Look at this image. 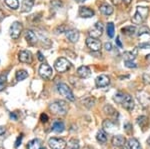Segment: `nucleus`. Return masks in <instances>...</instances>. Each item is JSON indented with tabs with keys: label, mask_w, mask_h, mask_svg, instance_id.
Returning <instances> with one entry per match:
<instances>
[{
	"label": "nucleus",
	"mask_w": 150,
	"mask_h": 149,
	"mask_svg": "<svg viewBox=\"0 0 150 149\" xmlns=\"http://www.w3.org/2000/svg\"><path fill=\"white\" fill-rule=\"evenodd\" d=\"M114 100L116 102L122 104V106L128 111H132L134 108V100L129 94H124V93L118 92L114 96Z\"/></svg>",
	"instance_id": "nucleus-1"
},
{
	"label": "nucleus",
	"mask_w": 150,
	"mask_h": 149,
	"mask_svg": "<svg viewBox=\"0 0 150 149\" xmlns=\"http://www.w3.org/2000/svg\"><path fill=\"white\" fill-rule=\"evenodd\" d=\"M49 109L54 114L57 115H65L69 109V106L63 100H56L49 105Z\"/></svg>",
	"instance_id": "nucleus-2"
},
{
	"label": "nucleus",
	"mask_w": 150,
	"mask_h": 149,
	"mask_svg": "<svg viewBox=\"0 0 150 149\" xmlns=\"http://www.w3.org/2000/svg\"><path fill=\"white\" fill-rule=\"evenodd\" d=\"M149 13V8L145 6H137L136 12L132 18V22L134 24H141L146 20Z\"/></svg>",
	"instance_id": "nucleus-3"
},
{
	"label": "nucleus",
	"mask_w": 150,
	"mask_h": 149,
	"mask_svg": "<svg viewBox=\"0 0 150 149\" xmlns=\"http://www.w3.org/2000/svg\"><path fill=\"white\" fill-rule=\"evenodd\" d=\"M54 67L55 69L60 72V73H63V72H66L67 70H69L70 67H71V63L68 59L64 58V57H60L58 58L54 63Z\"/></svg>",
	"instance_id": "nucleus-4"
},
{
	"label": "nucleus",
	"mask_w": 150,
	"mask_h": 149,
	"mask_svg": "<svg viewBox=\"0 0 150 149\" xmlns=\"http://www.w3.org/2000/svg\"><path fill=\"white\" fill-rule=\"evenodd\" d=\"M57 90L60 94L62 96H64V97H66L67 99L70 100V101H74L75 100V97H74L73 93H72V90L70 89V87L67 85V84L59 83L57 85Z\"/></svg>",
	"instance_id": "nucleus-5"
},
{
	"label": "nucleus",
	"mask_w": 150,
	"mask_h": 149,
	"mask_svg": "<svg viewBox=\"0 0 150 149\" xmlns=\"http://www.w3.org/2000/svg\"><path fill=\"white\" fill-rule=\"evenodd\" d=\"M38 72H39V75L43 79H45V80H49V79H51L52 76H53L52 68L49 65H48V64H45V63L44 64H41Z\"/></svg>",
	"instance_id": "nucleus-6"
},
{
	"label": "nucleus",
	"mask_w": 150,
	"mask_h": 149,
	"mask_svg": "<svg viewBox=\"0 0 150 149\" xmlns=\"http://www.w3.org/2000/svg\"><path fill=\"white\" fill-rule=\"evenodd\" d=\"M50 148L51 149H65L66 148V141L62 138H57V137H52L48 141Z\"/></svg>",
	"instance_id": "nucleus-7"
},
{
	"label": "nucleus",
	"mask_w": 150,
	"mask_h": 149,
	"mask_svg": "<svg viewBox=\"0 0 150 149\" xmlns=\"http://www.w3.org/2000/svg\"><path fill=\"white\" fill-rule=\"evenodd\" d=\"M22 29H23L22 24L18 22V21H15L10 26V36L13 39H18L21 32H22Z\"/></svg>",
	"instance_id": "nucleus-8"
},
{
	"label": "nucleus",
	"mask_w": 150,
	"mask_h": 149,
	"mask_svg": "<svg viewBox=\"0 0 150 149\" xmlns=\"http://www.w3.org/2000/svg\"><path fill=\"white\" fill-rule=\"evenodd\" d=\"M86 45L87 47L89 48L90 50L92 51L96 52L99 51L101 48V42L99 41L97 38H94V37H88L86 39Z\"/></svg>",
	"instance_id": "nucleus-9"
},
{
	"label": "nucleus",
	"mask_w": 150,
	"mask_h": 149,
	"mask_svg": "<svg viewBox=\"0 0 150 149\" xmlns=\"http://www.w3.org/2000/svg\"><path fill=\"white\" fill-rule=\"evenodd\" d=\"M103 33V24L101 22H96L95 25L89 30V35L90 37H94V38H98L102 35Z\"/></svg>",
	"instance_id": "nucleus-10"
},
{
	"label": "nucleus",
	"mask_w": 150,
	"mask_h": 149,
	"mask_svg": "<svg viewBox=\"0 0 150 149\" xmlns=\"http://www.w3.org/2000/svg\"><path fill=\"white\" fill-rule=\"evenodd\" d=\"M18 59L22 63H31L32 62V54L28 50H21L18 53Z\"/></svg>",
	"instance_id": "nucleus-11"
},
{
	"label": "nucleus",
	"mask_w": 150,
	"mask_h": 149,
	"mask_svg": "<svg viewBox=\"0 0 150 149\" xmlns=\"http://www.w3.org/2000/svg\"><path fill=\"white\" fill-rule=\"evenodd\" d=\"M110 83V79L107 75H99L97 78L95 79V84L98 88H103V87H107Z\"/></svg>",
	"instance_id": "nucleus-12"
},
{
	"label": "nucleus",
	"mask_w": 150,
	"mask_h": 149,
	"mask_svg": "<svg viewBox=\"0 0 150 149\" xmlns=\"http://www.w3.org/2000/svg\"><path fill=\"white\" fill-rule=\"evenodd\" d=\"M65 36L71 43H75L79 39V31L76 29H71L65 31Z\"/></svg>",
	"instance_id": "nucleus-13"
},
{
	"label": "nucleus",
	"mask_w": 150,
	"mask_h": 149,
	"mask_svg": "<svg viewBox=\"0 0 150 149\" xmlns=\"http://www.w3.org/2000/svg\"><path fill=\"white\" fill-rule=\"evenodd\" d=\"M79 16L82 18H91L94 16V11L89 8V7L81 6L79 8Z\"/></svg>",
	"instance_id": "nucleus-14"
},
{
	"label": "nucleus",
	"mask_w": 150,
	"mask_h": 149,
	"mask_svg": "<svg viewBox=\"0 0 150 149\" xmlns=\"http://www.w3.org/2000/svg\"><path fill=\"white\" fill-rule=\"evenodd\" d=\"M77 75L80 78H87L91 75V70L88 66L82 65L77 69Z\"/></svg>",
	"instance_id": "nucleus-15"
},
{
	"label": "nucleus",
	"mask_w": 150,
	"mask_h": 149,
	"mask_svg": "<svg viewBox=\"0 0 150 149\" xmlns=\"http://www.w3.org/2000/svg\"><path fill=\"white\" fill-rule=\"evenodd\" d=\"M126 142V138L122 135H115L112 138V144L115 147H121Z\"/></svg>",
	"instance_id": "nucleus-16"
},
{
	"label": "nucleus",
	"mask_w": 150,
	"mask_h": 149,
	"mask_svg": "<svg viewBox=\"0 0 150 149\" xmlns=\"http://www.w3.org/2000/svg\"><path fill=\"white\" fill-rule=\"evenodd\" d=\"M25 39L29 44L34 45L36 42H37V36L32 30H27L25 33Z\"/></svg>",
	"instance_id": "nucleus-17"
},
{
	"label": "nucleus",
	"mask_w": 150,
	"mask_h": 149,
	"mask_svg": "<svg viewBox=\"0 0 150 149\" xmlns=\"http://www.w3.org/2000/svg\"><path fill=\"white\" fill-rule=\"evenodd\" d=\"M99 10H100V12L102 14H104V15H111V14L113 13V11H114V9H113V7L109 5V4L107 3H104L102 4L100 7H99Z\"/></svg>",
	"instance_id": "nucleus-18"
},
{
	"label": "nucleus",
	"mask_w": 150,
	"mask_h": 149,
	"mask_svg": "<svg viewBox=\"0 0 150 149\" xmlns=\"http://www.w3.org/2000/svg\"><path fill=\"white\" fill-rule=\"evenodd\" d=\"M65 129V125L62 121H54L52 124V130L57 133H61Z\"/></svg>",
	"instance_id": "nucleus-19"
},
{
	"label": "nucleus",
	"mask_w": 150,
	"mask_h": 149,
	"mask_svg": "<svg viewBox=\"0 0 150 149\" xmlns=\"http://www.w3.org/2000/svg\"><path fill=\"white\" fill-rule=\"evenodd\" d=\"M33 5H34V0H23L21 8L23 12H29L32 9Z\"/></svg>",
	"instance_id": "nucleus-20"
},
{
	"label": "nucleus",
	"mask_w": 150,
	"mask_h": 149,
	"mask_svg": "<svg viewBox=\"0 0 150 149\" xmlns=\"http://www.w3.org/2000/svg\"><path fill=\"white\" fill-rule=\"evenodd\" d=\"M102 127H103V130H105L107 132H111L113 129H114L115 123H114V122H112L109 119H106V120H104V121H103Z\"/></svg>",
	"instance_id": "nucleus-21"
},
{
	"label": "nucleus",
	"mask_w": 150,
	"mask_h": 149,
	"mask_svg": "<svg viewBox=\"0 0 150 149\" xmlns=\"http://www.w3.org/2000/svg\"><path fill=\"white\" fill-rule=\"evenodd\" d=\"M127 145L128 147H129L130 149H142L141 145H140L139 141L137 140V139L135 138H130L129 140H128L127 142Z\"/></svg>",
	"instance_id": "nucleus-22"
},
{
	"label": "nucleus",
	"mask_w": 150,
	"mask_h": 149,
	"mask_svg": "<svg viewBox=\"0 0 150 149\" xmlns=\"http://www.w3.org/2000/svg\"><path fill=\"white\" fill-rule=\"evenodd\" d=\"M122 33L125 35H134L135 32H136V27L135 26H132V25H129V26H125V27H123L122 29Z\"/></svg>",
	"instance_id": "nucleus-23"
},
{
	"label": "nucleus",
	"mask_w": 150,
	"mask_h": 149,
	"mask_svg": "<svg viewBox=\"0 0 150 149\" xmlns=\"http://www.w3.org/2000/svg\"><path fill=\"white\" fill-rule=\"evenodd\" d=\"M41 140L39 139H33V140L29 141L28 145H27V148L28 149H39L41 148Z\"/></svg>",
	"instance_id": "nucleus-24"
},
{
	"label": "nucleus",
	"mask_w": 150,
	"mask_h": 149,
	"mask_svg": "<svg viewBox=\"0 0 150 149\" xmlns=\"http://www.w3.org/2000/svg\"><path fill=\"white\" fill-rule=\"evenodd\" d=\"M96 139L98 142L100 143H105L107 141V134L105 133L104 130H99L96 134Z\"/></svg>",
	"instance_id": "nucleus-25"
},
{
	"label": "nucleus",
	"mask_w": 150,
	"mask_h": 149,
	"mask_svg": "<svg viewBox=\"0 0 150 149\" xmlns=\"http://www.w3.org/2000/svg\"><path fill=\"white\" fill-rule=\"evenodd\" d=\"M15 77L17 81H22L28 77V72L26 70H18L15 74Z\"/></svg>",
	"instance_id": "nucleus-26"
},
{
	"label": "nucleus",
	"mask_w": 150,
	"mask_h": 149,
	"mask_svg": "<svg viewBox=\"0 0 150 149\" xmlns=\"http://www.w3.org/2000/svg\"><path fill=\"white\" fill-rule=\"evenodd\" d=\"M137 56V48H135L133 51H127L124 53V58L125 60H134Z\"/></svg>",
	"instance_id": "nucleus-27"
},
{
	"label": "nucleus",
	"mask_w": 150,
	"mask_h": 149,
	"mask_svg": "<svg viewBox=\"0 0 150 149\" xmlns=\"http://www.w3.org/2000/svg\"><path fill=\"white\" fill-rule=\"evenodd\" d=\"M5 4L8 7H10L13 10H16V9L19 7V1L18 0H4Z\"/></svg>",
	"instance_id": "nucleus-28"
},
{
	"label": "nucleus",
	"mask_w": 150,
	"mask_h": 149,
	"mask_svg": "<svg viewBox=\"0 0 150 149\" xmlns=\"http://www.w3.org/2000/svg\"><path fill=\"white\" fill-rule=\"evenodd\" d=\"M137 124L141 127V128H145L148 124V118L146 116H140L137 118Z\"/></svg>",
	"instance_id": "nucleus-29"
},
{
	"label": "nucleus",
	"mask_w": 150,
	"mask_h": 149,
	"mask_svg": "<svg viewBox=\"0 0 150 149\" xmlns=\"http://www.w3.org/2000/svg\"><path fill=\"white\" fill-rule=\"evenodd\" d=\"M7 83V73H2L0 75V91L4 90Z\"/></svg>",
	"instance_id": "nucleus-30"
},
{
	"label": "nucleus",
	"mask_w": 150,
	"mask_h": 149,
	"mask_svg": "<svg viewBox=\"0 0 150 149\" xmlns=\"http://www.w3.org/2000/svg\"><path fill=\"white\" fill-rule=\"evenodd\" d=\"M114 32H115V27L114 24L112 22H108L107 24V35L109 36L110 38H112L114 36Z\"/></svg>",
	"instance_id": "nucleus-31"
},
{
	"label": "nucleus",
	"mask_w": 150,
	"mask_h": 149,
	"mask_svg": "<svg viewBox=\"0 0 150 149\" xmlns=\"http://www.w3.org/2000/svg\"><path fill=\"white\" fill-rule=\"evenodd\" d=\"M137 34H138V36H143L144 34H150V30L147 26H142V27L139 28Z\"/></svg>",
	"instance_id": "nucleus-32"
},
{
	"label": "nucleus",
	"mask_w": 150,
	"mask_h": 149,
	"mask_svg": "<svg viewBox=\"0 0 150 149\" xmlns=\"http://www.w3.org/2000/svg\"><path fill=\"white\" fill-rule=\"evenodd\" d=\"M124 64H125V66L128 67V68H136L137 67V64L134 63L132 60H125Z\"/></svg>",
	"instance_id": "nucleus-33"
},
{
	"label": "nucleus",
	"mask_w": 150,
	"mask_h": 149,
	"mask_svg": "<svg viewBox=\"0 0 150 149\" xmlns=\"http://www.w3.org/2000/svg\"><path fill=\"white\" fill-rule=\"evenodd\" d=\"M138 47L139 48H143V49H146V48H150V39H149V41H147V42L140 43V44L138 45Z\"/></svg>",
	"instance_id": "nucleus-34"
},
{
	"label": "nucleus",
	"mask_w": 150,
	"mask_h": 149,
	"mask_svg": "<svg viewBox=\"0 0 150 149\" xmlns=\"http://www.w3.org/2000/svg\"><path fill=\"white\" fill-rule=\"evenodd\" d=\"M22 138H23V135H22V134H20V135L18 136V138H17V140H16V142H15V147H18V146L20 145L21 141H22Z\"/></svg>",
	"instance_id": "nucleus-35"
},
{
	"label": "nucleus",
	"mask_w": 150,
	"mask_h": 149,
	"mask_svg": "<svg viewBox=\"0 0 150 149\" xmlns=\"http://www.w3.org/2000/svg\"><path fill=\"white\" fill-rule=\"evenodd\" d=\"M40 120H41L42 122H47V121H48V116H47V114H45V113H42V114H41Z\"/></svg>",
	"instance_id": "nucleus-36"
},
{
	"label": "nucleus",
	"mask_w": 150,
	"mask_h": 149,
	"mask_svg": "<svg viewBox=\"0 0 150 149\" xmlns=\"http://www.w3.org/2000/svg\"><path fill=\"white\" fill-rule=\"evenodd\" d=\"M143 79H144V83L145 84H150V76H148L147 74H144Z\"/></svg>",
	"instance_id": "nucleus-37"
},
{
	"label": "nucleus",
	"mask_w": 150,
	"mask_h": 149,
	"mask_svg": "<svg viewBox=\"0 0 150 149\" xmlns=\"http://www.w3.org/2000/svg\"><path fill=\"white\" fill-rule=\"evenodd\" d=\"M104 47H105V49L107 50V51H111L112 50V45H111V43H105L104 44Z\"/></svg>",
	"instance_id": "nucleus-38"
},
{
	"label": "nucleus",
	"mask_w": 150,
	"mask_h": 149,
	"mask_svg": "<svg viewBox=\"0 0 150 149\" xmlns=\"http://www.w3.org/2000/svg\"><path fill=\"white\" fill-rule=\"evenodd\" d=\"M37 55H38V59H39V61L43 62V61H44V60H45L44 56H43L42 53H41L40 51H38V52H37Z\"/></svg>",
	"instance_id": "nucleus-39"
},
{
	"label": "nucleus",
	"mask_w": 150,
	"mask_h": 149,
	"mask_svg": "<svg viewBox=\"0 0 150 149\" xmlns=\"http://www.w3.org/2000/svg\"><path fill=\"white\" fill-rule=\"evenodd\" d=\"M116 44L118 45V47L122 48V43L120 42V38H119V36H117V38H116Z\"/></svg>",
	"instance_id": "nucleus-40"
},
{
	"label": "nucleus",
	"mask_w": 150,
	"mask_h": 149,
	"mask_svg": "<svg viewBox=\"0 0 150 149\" xmlns=\"http://www.w3.org/2000/svg\"><path fill=\"white\" fill-rule=\"evenodd\" d=\"M111 2H112L114 5H119V4H121L122 0H111Z\"/></svg>",
	"instance_id": "nucleus-41"
},
{
	"label": "nucleus",
	"mask_w": 150,
	"mask_h": 149,
	"mask_svg": "<svg viewBox=\"0 0 150 149\" xmlns=\"http://www.w3.org/2000/svg\"><path fill=\"white\" fill-rule=\"evenodd\" d=\"M4 17H5V14H4V12L0 9V22H1L2 20L4 19Z\"/></svg>",
	"instance_id": "nucleus-42"
},
{
	"label": "nucleus",
	"mask_w": 150,
	"mask_h": 149,
	"mask_svg": "<svg viewBox=\"0 0 150 149\" xmlns=\"http://www.w3.org/2000/svg\"><path fill=\"white\" fill-rule=\"evenodd\" d=\"M4 133H5V128L0 126V135H3Z\"/></svg>",
	"instance_id": "nucleus-43"
},
{
	"label": "nucleus",
	"mask_w": 150,
	"mask_h": 149,
	"mask_svg": "<svg viewBox=\"0 0 150 149\" xmlns=\"http://www.w3.org/2000/svg\"><path fill=\"white\" fill-rule=\"evenodd\" d=\"M10 117H11V118H13L14 120H16V119H17V117H16V115L14 114V113H11V114H10Z\"/></svg>",
	"instance_id": "nucleus-44"
},
{
	"label": "nucleus",
	"mask_w": 150,
	"mask_h": 149,
	"mask_svg": "<svg viewBox=\"0 0 150 149\" xmlns=\"http://www.w3.org/2000/svg\"><path fill=\"white\" fill-rule=\"evenodd\" d=\"M123 1H124L126 4H130V3H131V1H132V0H123Z\"/></svg>",
	"instance_id": "nucleus-45"
},
{
	"label": "nucleus",
	"mask_w": 150,
	"mask_h": 149,
	"mask_svg": "<svg viewBox=\"0 0 150 149\" xmlns=\"http://www.w3.org/2000/svg\"><path fill=\"white\" fill-rule=\"evenodd\" d=\"M120 149H130V148L128 147V145H127V146L123 145V146H121V147H120Z\"/></svg>",
	"instance_id": "nucleus-46"
},
{
	"label": "nucleus",
	"mask_w": 150,
	"mask_h": 149,
	"mask_svg": "<svg viewBox=\"0 0 150 149\" xmlns=\"http://www.w3.org/2000/svg\"><path fill=\"white\" fill-rule=\"evenodd\" d=\"M76 2H78V3H82V2H84L85 0H75Z\"/></svg>",
	"instance_id": "nucleus-47"
},
{
	"label": "nucleus",
	"mask_w": 150,
	"mask_h": 149,
	"mask_svg": "<svg viewBox=\"0 0 150 149\" xmlns=\"http://www.w3.org/2000/svg\"><path fill=\"white\" fill-rule=\"evenodd\" d=\"M146 59L148 60V61L150 62V54H148V55H146Z\"/></svg>",
	"instance_id": "nucleus-48"
},
{
	"label": "nucleus",
	"mask_w": 150,
	"mask_h": 149,
	"mask_svg": "<svg viewBox=\"0 0 150 149\" xmlns=\"http://www.w3.org/2000/svg\"><path fill=\"white\" fill-rule=\"evenodd\" d=\"M147 144H148V145H150V136H149V138L147 139Z\"/></svg>",
	"instance_id": "nucleus-49"
},
{
	"label": "nucleus",
	"mask_w": 150,
	"mask_h": 149,
	"mask_svg": "<svg viewBox=\"0 0 150 149\" xmlns=\"http://www.w3.org/2000/svg\"><path fill=\"white\" fill-rule=\"evenodd\" d=\"M39 149H47V148H45V147H41V148H39Z\"/></svg>",
	"instance_id": "nucleus-50"
},
{
	"label": "nucleus",
	"mask_w": 150,
	"mask_h": 149,
	"mask_svg": "<svg viewBox=\"0 0 150 149\" xmlns=\"http://www.w3.org/2000/svg\"><path fill=\"white\" fill-rule=\"evenodd\" d=\"M72 149H76V148H72Z\"/></svg>",
	"instance_id": "nucleus-51"
},
{
	"label": "nucleus",
	"mask_w": 150,
	"mask_h": 149,
	"mask_svg": "<svg viewBox=\"0 0 150 149\" xmlns=\"http://www.w3.org/2000/svg\"><path fill=\"white\" fill-rule=\"evenodd\" d=\"M87 149H88V148H87Z\"/></svg>",
	"instance_id": "nucleus-52"
}]
</instances>
